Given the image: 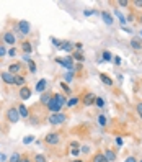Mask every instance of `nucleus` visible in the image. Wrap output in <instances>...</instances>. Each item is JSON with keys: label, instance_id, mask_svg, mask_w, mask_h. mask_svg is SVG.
<instances>
[{"label": "nucleus", "instance_id": "f257e3e1", "mask_svg": "<svg viewBox=\"0 0 142 162\" xmlns=\"http://www.w3.org/2000/svg\"><path fill=\"white\" fill-rule=\"evenodd\" d=\"M47 121H49V125H62L67 121V116L64 113H56V115H49Z\"/></svg>", "mask_w": 142, "mask_h": 162}, {"label": "nucleus", "instance_id": "f03ea898", "mask_svg": "<svg viewBox=\"0 0 142 162\" xmlns=\"http://www.w3.org/2000/svg\"><path fill=\"white\" fill-rule=\"evenodd\" d=\"M56 62L61 64L62 67H66L69 71H74V59L72 56H67V57H56Z\"/></svg>", "mask_w": 142, "mask_h": 162}, {"label": "nucleus", "instance_id": "7ed1b4c3", "mask_svg": "<svg viewBox=\"0 0 142 162\" xmlns=\"http://www.w3.org/2000/svg\"><path fill=\"white\" fill-rule=\"evenodd\" d=\"M46 144H49V146H57L59 142H61V134L59 133H49L47 136H46Z\"/></svg>", "mask_w": 142, "mask_h": 162}, {"label": "nucleus", "instance_id": "20e7f679", "mask_svg": "<svg viewBox=\"0 0 142 162\" xmlns=\"http://www.w3.org/2000/svg\"><path fill=\"white\" fill-rule=\"evenodd\" d=\"M7 120L10 123H18V120H20V113H18V108H10L8 112H7Z\"/></svg>", "mask_w": 142, "mask_h": 162}, {"label": "nucleus", "instance_id": "39448f33", "mask_svg": "<svg viewBox=\"0 0 142 162\" xmlns=\"http://www.w3.org/2000/svg\"><path fill=\"white\" fill-rule=\"evenodd\" d=\"M51 41L57 46V49H66V51H69V52H70V51L74 49V46H72L70 43H69V41H57L56 38H52Z\"/></svg>", "mask_w": 142, "mask_h": 162}, {"label": "nucleus", "instance_id": "423d86ee", "mask_svg": "<svg viewBox=\"0 0 142 162\" xmlns=\"http://www.w3.org/2000/svg\"><path fill=\"white\" fill-rule=\"evenodd\" d=\"M61 108H62V106L59 105V103L54 100V97H52V100L47 103V110H49V112H52V115H56V113H61Z\"/></svg>", "mask_w": 142, "mask_h": 162}, {"label": "nucleus", "instance_id": "0eeeda50", "mask_svg": "<svg viewBox=\"0 0 142 162\" xmlns=\"http://www.w3.org/2000/svg\"><path fill=\"white\" fill-rule=\"evenodd\" d=\"M18 30H20V33L23 36L30 35V23H28L26 20H21L20 23H18Z\"/></svg>", "mask_w": 142, "mask_h": 162}, {"label": "nucleus", "instance_id": "6e6552de", "mask_svg": "<svg viewBox=\"0 0 142 162\" xmlns=\"http://www.w3.org/2000/svg\"><path fill=\"white\" fill-rule=\"evenodd\" d=\"M2 80L5 82L7 85H15V76L10 72H2Z\"/></svg>", "mask_w": 142, "mask_h": 162}, {"label": "nucleus", "instance_id": "1a4fd4ad", "mask_svg": "<svg viewBox=\"0 0 142 162\" xmlns=\"http://www.w3.org/2000/svg\"><path fill=\"white\" fill-rule=\"evenodd\" d=\"M131 48L134 51H141L142 49V39H141V36H134L131 39Z\"/></svg>", "mask_w": 142, "mask_h": 162}, {"label": "nucleus", "instance_id": "9d476101", "mask_svg": "<svg viewBox=\"0 0 142 162\" xmlns=\"http://www.w3.org/2000/svg\"><path fill=\"white\" fill-rule=\"evenodd\" d=\"M95 100H97V97L93 95V93H85V95H83V105L85 106H90V105H93V103H95Z\"/></svg>", "mask_w": 142, "mask_h": 162}, {"label": "nucleus", "instance_id": "9b49d317", "mask_svg": "<svg viewBox=\"0 0 142 162\" xmlns=\"http://www.w3.org/2000/svg\"><path fill=\"white\" fill-rule=\"evenodd\" d=\"M3 41H5L7 44L13 46V44H15V41H16V38H15V35H13L11 31H7L5 35H3Z\"/></svg>", "mask_w": 142, "mask_h": 162}, {"label": "nucleus", "instance_id": "f8f14e48", "mask_svg": "<svg viewBox=\"0 0 142 162\" xmlns=\"http://www.w3.org/2000/svg\"><path fill=\"white\" fill-rule=\"evenodd\" d=\"M20 98H23V100H28V98H31V88H28V87H21L20 88Z\"/></svg>", "mask_w": 142, "mask_h": 162}, {"label": "nucleus", "instance_id": "ddd939ff", "mask_svg": "<svg viewBox=\"0 0 142 162\" xmlns=\"http://www.w3.org/2000/svg\"><path fill=\"white\" fill-rule=\"evenodd\" d=\"M46 87H47V80H46V79H41V80L36 84V92H38V93H44Z\"/></svg>", "mask_w": 142, "mask_h": 162}, {"label": "nucleus", "instance_id": "4468645a", "mask_svg": "<svg viewBox=\"0 0 142 162\" xmlns=\"http://www.w3.org/2000/svg\"><path fill=\"white\" fill-rule=\"evenodd\" d=\"M20 71H21V64H20V62L10 64V67H8V72H10V74H13V76H16Z\"/></svg>", "mask_w": 142, "mask_h": 162}, {"label": "nucleus", "instance_id": "2eb2a0df", "mask_svg": "<svg viewBox=\"0 0 142 162\" xmlns=\"http://www.w3.org/2000/svg\"><path fill=\"white\" fill-rule=\"evenodd\" d=\"M52 97H54V100H56L61 106L67 105V97H64L62 93H56V95H52Z\"/></svg>", "mask_w": 142, "mask_h": 162}, {"label": "nucleus", "instance_id": "dca6fc26", "mask_svg": "<svg viewBox=\"0 0 142 162\" xmlns=\"http://www.w3.org/2000/svg\"><path fill=\"white\" fill-rule=\"evenodd\" d=\"M91 162H110V161L106 159V156H105L103 152H98V154H95V156H93Z\"/></svg>", "mask_w": 142, "mask_h": 162}, {"label": "nucleus", "instance_id": "f3484780", "mask_svg": "<svg viewBox=\"0 0 142 162\" xmlns=\"http://www.w3.org/2000/svg\"><path fill=\"white\" fill-rule=\"evenodd\" d=\"M100 80H101L105 85H108V87L113 85V79L110 76H106V74H100Z\"/></svg>", "mask_w": 142, "mask_h": 162}, {"label": "nucleus", "instance_id": "a211bd4d", "mask_svg": "<svg viewBox=\"0 0 142 162\" xmlns=\"http://www.w3.org/2000/svg\"><path fill=\"white\" fill-rule=\"evenodd\" d=\"M51 100H52V97H51V93H49V92H44V93L41 95V103H43V105L47 106V103H49Z\"/></svg>", "mask_w": 142, "mask_h": 162}, {"label": "nucleus", "instance_id": "6ab92c4d", "mask_svg": "<svg viewBox=\"0 0 142 162\" xmlns=\"http://www.w3.org/2000/svg\"><path fill=\"white\" fill-rule=\"evenodd\" d=\"M21 49H23V52L30 54L31 51H33V44H31L30 41H23V44H21Z\"/></svg>", "mask_w": 142, "mask_h": 162}, {"label": "nucleus", "instance_id": "aec40b11", "mask_svg": "<svg viewBox=\"0 0 142 162\" xmlns=\"http://www.w3.org/2000/svg\"><path fill=\"white\" fill-rule=\"evenodd\" d=\"M105 156H106V159H108L110 162L116 161V152L113 151V149H106V151H105Z\"/></svg>", "mask_w": 142, "mask_h": 162}, {"label": "nucleus", "instance_id": "412c9836", "mask_svg": "<svg viewBox=\"0 0 142 162\" xmlns=\"http://www.w3.org/2000/svg\"><path fill=\"white\" fill-rule=\"evenodd\" d=\"M18 113H20V116H23V118H28V116H30V112H28V108H26L25 105H20V106H18Z\"/></svg>", "mask_w": 142, "mask_h": 162}, {"label": "nucleus", "instance_id": "4be33fe9", "mask_svg": "<svg viewBox=\"0 0 142 162\" xmlns=\"http://www.w3.org/2000/svg\"><path fill=\"white\" fill-rule=\"evenodd\" d=\"M101 18H103V21L106 23V25H113V16L108 13V12H103L101 13Z\"/></svg>", "mask_w": 142, "mask_h": 162}, {"label": "nucleus", "instance_id": "5701e85b", "mask_svg": "<svg viewBox=\"0 0 142 162\" xmlns=\"http://www.w3.org/2000/svg\"><path fill=\"white\" fill-rule=\"evenodd\" d=\"M15 85H20L21 87H25V77L23 76H15Z\"/></svg>", "mask_w": 142, "mask_h": 162}, {"label": "nucleus", "instance_id": "b1692460", "mask_svg": "<svg viewBox=\"0 0 142 162\" xmlns=\"http://www.w3.org/2000/svg\"><path fill=\"white\" fill-rule=\"evenodd\" d=\"M72 59H77V61H78V62H82V61H83V54H82V52H80V51H74V52H72Z\"/></svg>", "mask_w": 142, "mask_h": 162}, {"label": "nucleus", "instance_id": "393cba45", "mask_svg": "<svg viewBox=\"0 0 142 162\" xmlns=\"http://www.w3.org/2000/svg\"><path fill=\"white\" fill-rule=\"evenodd\" d=\"M78 101H80V98H78V97H75V98H70V100H67V106H75Z\"/></svg>", "mask_w": 142, "mask_h": 162}, {"label": "nucleus", "instance_id": "a878e982", "mask_svg": "<svg viewBox=\"0 0 142 162\" xmlns=\"http://www.w3.org/2000/svg\"><path fill=\"white\" fill-rule=\"evenodd\" d=\"M21 161V156L18 154V152H15V154H11V157H10V161L8 162H20Z\"/></svg>", "mask_w": 142, "mask_h": 162}, {"label": "nucleus", "instance_id": "bb28decb", "mask_svg": "<svg viewBox=\"0 0 142 162\" xmlns=\"http://www.w3.org/2000/svg\"><path fill=\"white\" fill-rule=\"evenodd\" d=\"M103 61H113V56L110 51H103Z\"/></svg>", "mask_w": 142, "mask_h": 162}, {"label": "nucleus", "instance_id": "cd10ccee", "mask_svg": "<svg viewBox=\"0 0 142 162\" xmlns=\"http://www.w3.org/2000/svg\"><path fill=\"white\" fill-rule=\"evenodd\" d=\"M95 105H97L98 108H103V106H105V100H103V98H100V97H97V100H95Z\"/></svg>", "mask_w": 142, "mask_h": 162}, {"label": "nucleus", "instance_id": "c85d7f7f", "mask_svg": "<svg viewBox=\"0 0 142 162\" xmlns=\"http://www.w3.org/2000/svg\"><path fill=\"white\" fill-rule=\"evenodd\" d=\"M74 72H75V71H69L66 74V84H67V82H70L72 79H74Z\"/></svg>", "mask_w": 142, "mask_h": 162}, {"label": "nucleus", "instance_id": "c756f323", "mask_svg": "<svg viewBox=\"0 0 142 162\" xmlns=\"http://www.w3.org/2000/svg\"><path fill=\"white\" fill-rule=\"evenodd\" d=\"M34 162H47V161H46V157L43 156V154H36V157H34Z\"/></svg>", "mask_w": 142, "mask_h": 162}, {"label": "nucleus", "instance_id": "7c9ffc66", "mask_svg": "<svg viewBox=\"0 0 142 162\" xmlns=\"http://www.w3.org/2000/svg\"><path fill=\"white\" fill-rule=\"evenodd\" d=\"M116 16H118V18H119V23H121L122 26L126 25V21H127V20H126V18H124V16H122V15H121V13H119V12H116Z\"/></svg>", "mask_w": 142, "mask_h": 162}, {"label": "nucleus", "instance_id": "2f4dec72", "mask_svg": "<svg viewBox=\"0 0 142 162\" xmlns=\"http://www.w3.org/2000/svg\"><path fill=\"white\" fill-rule=\"evenodd\" d=\"M98 123H100V126H106V118L103 116V115H100L98 116Z\"/></svg>", "mask_w": 142, "mask_h": 162}, {"label": "nucleus", "instance_id": "473e14b6", "mask_svg": "<svg viewBox=\"0 0 142 162\" xmlns=\"http://www.w3.org/2000/svg\"><path fill=\"white\" fill-rule=\"evenodd\" d=\"M61 87H62V90L66 92V93H70V88H69V85H67L66 82H61Z\"/></svg>", "mask_w": 142, "mask_h": 162}, {"label": "nucleus", "instance_id": "72a5a7b5", "mask_svg": "<svg viewBox=\"0 0 142 162\" xmlns=\"http://www.w3.org/2000/svg\"><path fill=\"white\" fill-rule=\"evenodd\" d=\"M70 152H72V156H75V157H77L82 151H80V147H72V151H70Z\"/></svg>", "mask_w": 142, "mask_h": 162}, {"label": "nucleus", "instance_id": "f704fd0d", "mask_svg": "<svg viewBox=\"0 0 142 162\" xmlns=\"http://www.w3.org/2000/svg\"><path fill=\"white\" fill-rule=\"evenodd\" d=\"M28 67H30V72H36V64H34V61H31L30 64H28Z\"/></svg>", "mask_w": 142, "mask_h": 162}, {"label": "nucleus", "instance_id": "c9c22d12", "mask_svg": "<svg viewBox=\"0 0 142 162\" xmlns=\"http://www.w3.org/2000/svg\"><path fill=\"white\" fill-rule=\"evenodd\" d=\"M33 141H34V137H33V136H26L25 139H23V142H25V144H30V142H33Z\"/></svg>", "mask_w": 142, "mask_h": 162}, {"label": "nucleus", "instance_id": "e433bc0d", "mask_svg": "<svg viewBox=\"0 0 142 162\" xmlns=\"http://www.w3.org/2000/svg\"><path fill=\"white\" fill-rule=\"evenodd\" d=\"M5 54H7L5 46H2V44H0V57H2V56H5Z\"/></svg>", "mask_w": 142, "mask_h": 162}, {"label": "nucleus", "instance_id": "4c0bfd02", "mask_svg": "<svg viewBox=\"0 0 142 162\" xmlns=\"http://www.w3.org/2000/svg\"><path fill=\"white\" fill-rule=\"evenodd\" d=\"M113 62H114V64H116V66H119V64H121V57H119V56L113 57Z\"/></svg>", "mask_w": 142, "mask_h": 162}, {"label": "nucleus", "instance_id": "58836bf2", "mask_svg": "<svg viewBox=\"0 0 142 162\" xmlns=\"http://www.w3.org/2000/svg\"><path fill=\"white\" fill-rule=\"evenodd\" d=\"M80 149H82V152H85V154L90 152V147H88V146H83V147H80Z\"/></svg>", "mask_w": 142, "mask_h": 162}, {"label": "nucleus", "instance_id": "ea45409f", "mask_svg": "<svg viewBox=\"0 0 142 162\" xmlns=\"http://www.w3.org/2000/svg\"><path fill=\"white\" fill-rule=\"evenodd\" d=\"M137 113L142 116V103H137Z\"/></svg>", "mask_w": 142, "mask_h": 162}, {"label": "nucleus", "instance_id": "a19ab883", "mask_svg": "<svg viewBox=\"0 0 142 162\" xmlns=\"http://www.w3.org/2000/svg\"><path fill=\"white\" fill-rule=\"evenodd\" d=\"M23 59H25V62H28V64L33 61V59H30V54H25V56H23Z\"/></svg>", "mask_w": 142, "mask_h": 162}, {"label": "nucleus", "instance_id": "79ce46f5", "mask_svg": "<svg viewBox=\"0 0 142 162\" xmlns=\"http://www.w3.org/2000/svg\"><path fill=\"white\" fill-rule=\"evenodd\" d=\"M118 3H119L121 7H126V5H129V2H126V0H119Z\"/></svg>", "mask_w": 142, "mask_h": 162}, {"label": "nucleus", "instance_id": "37998d69", "mask_svg": "<svg viewBox=\"0 0 142 162\" xmlns=\"http://www.w3.org/2000/svg\"><path fill=\"white\" fill-rule=\"evenodd\" d=\"M124 162H137V161H136V157L129 156V157H127V159H126V161H124Z\"/></svg>", "mask_w": 142, "mask_h": 162}, {"label": "nucleus", "instance_id": "c03bdc74", "mask_svg": "<svg viewBox=\"0 0 142 162\" xmlns=\"http://www.w3.org/2000/svg\"><path fill=\"white\" fill-rule=\"evenodd\" d=\"M134 5H136L137 8H141V7H142V0H136V2H134Z\"/></svg>", "mask_w": 142, "mask_h": 162}, {"label": "nucleus", "instance_id": "a18cd8bd", "mask_svg": "<svg viewBox=\"0 0 142 162\" xmlns=\"http://www.w3.org/2000/svg\"><path fill=\"white\" fill-rule=\"evenodd\" d=\"M74 46H75V49H77V51H80L82 48H83V44H82V43H77V44H74Z\"/></svg>", "mask_w": 142, "mask_h": 162}, {"label": "nucleus", "instance_id": "49530a36", "mask_svg": "<svg viewBox=\"0 0 142 162\" xmlns=\"http://www.w3.org/2000/svg\"><path fill=\"white\" fill-rule=\"evenodd\" d=\"M70 147H80V144H78L77 141H72L70 142Z\"/></svg>", "mask_w": 142, "mask_h": 162}, {"label": "nucleus", "instance_id": "de8ad7c7", "mask_svg": "<svg viewBox=\"0 0 142 162\" xmlns=\"http://www.w3.org/2000/svg\"><path fill=\"white\" fill-rule=\"evenodd\" d=\"M83 13H85V16H88V15H93L95 12H93V10H85V12H83Z\"/></svg>", "mask_w": 142, "mask_h": 162}, {"label": "nucleus", "instance_id": "09e8293b", "mask_svg": "<svg viewBox=\"0 0 142 162\" xmlns=\"http://www.w3.org/2000/svg\"><path fill=\"white\" fill-rule=\"evenodd\" d=\"M8 54H10V56H15L16 54V51H15V48H11L10 51H8Z\"/></svg>", "mask_w": 142, "mask_h": 162}, {"label": "nucleus", "instance_id": "8fccbe9b", "mask_svg": "<svg viewBox=\"0 0 142 162\" xmlns=\"http://www.w3.org/2000/svg\"><path fill=\"white\" fill-rule=\"evenodd\" d=\"M20 162H31V159H28V157H21Z\"/></svg>", "mask_w": 142, "mask_h": 162}, {"label": "nucleus", "instance_id": "3c124183", "mask_svg": "<svg viewBox=\"0 0 142 162\" xmlns=\"http://www.w3.org/2000/svg\"><path fill=\"white\" fill-rule=\"evenodd\" d=\"M72 162H83V161H82V159H74Z\"/></svg>", "mask_w": 142, "mask_h": 162}, {"label": "nucleus", "instance_id": "603ef678", "mask_svg": "<svg viewBox=\"0 0 142 162\" xmlns=\"http://www.w3.org/2000/svg\"><path fill=\"white\" fill-rule=\"evenodd\" d=\"M3 159H5V156H2V154H0V161H3Z\"/></svg>", "mask_w": 142, "mask_h": 162}, {"label": "nucleus", "instance_id": "864d4df0", "mask_svg": "<svg viewBox=\"0 0 142 162\" xmlns=\"http://www.w3.org/2000/svg\"><path fill=\"white\" fill-rule=\"evenodd\" d=\"M139 21H141V23H142V16H141V18H139Z\"/></svg>", "mask_w": 142, "mask_h": 162}, {"label": "nucleus", "instance_id": "5fc2aeb1", "mask_svg": "<svg viewBox=\"0 0 142 162\" xmlns=\"http://www.w3.org/2000/svg\"><path fill=\"white\" fill-rule=\"evenodd\" d=\"M141 39H142V30H141Z\"/></svg>", "mask_w": 142, "mask_h": 162}, {"label": "nucleus", "instance_id": "6e6d98bb", "mask_svg": "<svg viewBox=\"0 0 142 162\" xmlns=\"http://www.w3.org/2000/svg\"><path fill=\"white\" fill-rule=\"evenodd\" d=\"M141 162H142V161H141Z\"/></svg>", "mask_w": 142, "mask_h": 162}]
</instances>
